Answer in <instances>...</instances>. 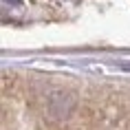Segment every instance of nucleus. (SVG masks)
I'll list each match as a JSON object with an SVG mask.
<instances>
[{
	"label": "nucleus",
	"mask_w": 130,
	"mask_h": 130,
	"mask_svg": "<svg viewBox=\"0 0 130 130\" xmlns=\"http://www.w3.org/2000/svg\"><path fill=\"white\" fill-rule=\"evenodd\" d=\"M75 108V97L71 93H64V90H55L53 95L48 97V112L57 119L62 117H69L71 110Z\"/></svg>",
	"instance_id": "nucleus-1"
}]
</instances>
